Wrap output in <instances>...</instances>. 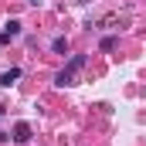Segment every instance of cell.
<instances>
[{"label":"cell","instance_id":"1","mask_svg":"<svg viewBox=\"0 0 146 146\" xmlns=\"http://www.w3.org/2000/svg\"><path fill=\"white\" fill-rule=\"evenodd\" d=\"M85 61H88L85 54H72V61H68V65H65L61 72L54 75V85H61V88H65V85H75V75L85 68Z\"/></svg>","mask_w":146,"mask_h":146},{"label":"cell","instance_id":"2","mask_svg":"<svg viewBox=\"0 0 146 146\" xmlns=\"http://www.w3.org/2000/svg\"><path fill=\"white\" fill-rule=\"evenodd\" d=\"M14 143H31V122H14Z\"/></svg>","mask_w":146,"mask_h":146},{"label":"cell","instance_id":"3","mask_svg":"<svg viewBox=\"0 0 146 146\" xmlns=\"http://www.w3.org/2000/svg\"><path fill=\"white\" fill-rule=\"evenodd\" d=\"M17 78H21V68H7V72L0 75V85H3V88H10Z\"/></svg>","mask_w":146,"mask_h":146},{"label":"cell","instance_id":"4","mask_svg":"<svg viewBox=\"0 0 146 146\" xmlns=\"http://www.w3.org/2000/svg\"><path fill=\"white\" fill-rule=\"evenodd\" d=\"M51 51L54 54H68V37H54L51 41Z\"/></svg>","mask_w":146,"mask_h":146},{"label":"cell","instance_id":"5","mask_svg":"<svg viewBox=\"0 0 146 146\" xmlns=\"http://www.w3.org/2000/svg\"><path fill=\"white\" fill-rule=\"evenodd\" d=\"M7 34H10V37L21 34V21H10V24H7Z\"/></svg>","mask_w":146,"mask_h":146},{"label":"cell","instance_id":"6","mask_svg":"<svg viewBox=\"0 0 146 146\" xmlns=\"http://www.w3.org/2000/svg\"><path fill=\"white\" fill-rule=\"evenodd\" d=\"M115 48V37H102V51H112Z\"/></svg>","mask_w":146,"mask_h":146},{"label":"cell","instance_id":"7","mask_svg":"<svg viewBox=\"0 0 146 146\" xmlns=\"http://www.w3.org/2000/svg\"><path fill=\"white\" fill-rule=\"evenodd\" d=\"M27 3H31V7H37V3H41V0H27Z\"/></svg>","mask_w":146,"mask_h":146},{"label":"cell","instance_id":"8","mask_svg":"<svg viewBox=\"0 0 146 146\" xmlns=\"http://www.w3.org/2000/svg\"><path fill=\"white\" fill-rule=\"evenodd\" d=\"M0 112H3V109H0Z\"/></svg>","mask_w":146,"mask_h":146}]
</instances>
